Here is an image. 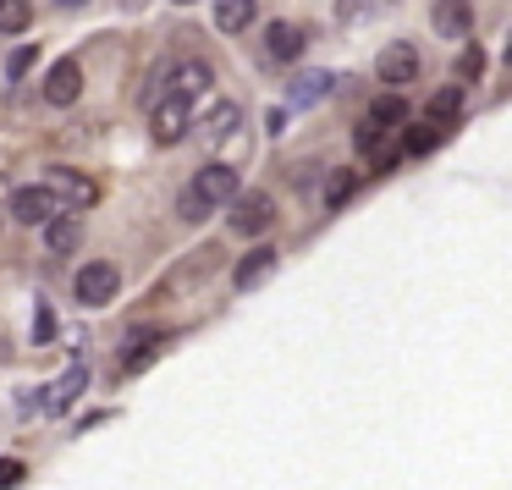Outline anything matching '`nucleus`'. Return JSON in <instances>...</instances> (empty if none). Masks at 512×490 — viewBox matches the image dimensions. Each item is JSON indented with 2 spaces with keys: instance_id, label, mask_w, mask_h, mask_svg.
I'll list each match as a JSON object with an SVG mask.
<instances>
[{
  "instance_id": "1",
  "label": "nucleus",
  "mask_w": 512,
  "mask_h": 490,
  "mask_svg": "<svg viewBox=\"0 0 512 490\" xmlns=\"http://www.w3.org/2000/svg\"><path fill=\"white\" fill-rule=\"evenodd\" d=\"M72 292H78L83 309H105V303L122 292V270H116L111 259H89V265L78 270V281H72Z\"/></svg>"
},
{
  "instance_id": "2",
  "label": "nucleus",
  "mask_w": 512,
  "mask_h": 490,
  "mask_svg": "<svg viewBox=\"0 0 512 490\" xmlns=\"http://www.w3.org/2000/svg\"><path fill=\"white\" fill-rule=\"evenodd\" d=\"M188 127H193V111H188V100H177V94H160L155 100V111H149V133H155V144H182L188 138Z\"/></svg>"
},
{
  "instance_id": "3",
  "label": "nucleus",
  "mask_w": 512,
  "mask_h": 490,
  "mask_svg": "<svg viewBox=\"0 0 512 490\" xmlns=\"http://www.w3.org/2000/svg\"><path fill=\"white\" fill-rule=\"evenodd\" d=\"M45 188L56 193L67 210H94V204H100V188H94L83 171H72V166H50V182H45Z\"/></svg>"
},
{
  "instance_id": "4",
  "label": "nucleus",
  "mask_w": 512,
  "mask_h": 490,
  "mask_svg": "<svg viewBox=\"0 0 512 490\" xmlns=\"http://www.w3.org/2000/svg\"><path fill=\"white\" fill-rule=\"evenodd\" d=\"M270 221H276L270 193H232V232L237 237H259Z\"/></svg>"
},
{
  "instance_id": "5",
  "label": "nucleus",
  "mask_w": 512,
  "mask_h": 490,
  "mask_svg": "<svg viewBox=\"0 0 512 490\" xmlns=\"http://www.w3.org/2000/svg\"><path fill=\"white\" fill-rule=\"evenodd\" d=\"M83 391H89V364H83V358H72L67 375L50 380V391H45V402H39V408L56 413V419H61V413H72V402H78Z\"/></svg>"
},
{
  "instance_id": "6",
  "label": "nucleus",
  "mask_w": 512,
  "mask_h": 490,
  "mask_svg": "<svg viewBox=\"0 0 512 490\" xmlns=\"http://www.w3.org/2000/svg\"><path fill=\"white\" fill-rule=\"evenodd\" d=\"M375 72H380V83L402 89V83H413V78H419V50H413V45H402V39H397V45H386V50L375 56Z\"/></svg>"
},
{
  "instance_id": "7",
  "label": "nucleus",
  "mask_w": 512,
  "mask_h": 490,
  "mask_svg": "<svg viewBox=\"0 0 512 490\" xmlns=\"http://www.w3.org/2000/svg\"><path fill=\"white\" fill-rule=\"evenodd\" d=\"M188 188H193V193H199V199L215 210V204H226V199L237 193V166H221V160H215V166H204L199 177L188 182Z\"/></svg>"
},
{
  "instance_id": "8",
  "label": "nucleus",
  "mask_w": 512,
  "mask_h": 490,
  "mask_svg": "<svg viewBox=\"0 0 512 490\" xmlns=\"http://www.w3.org/2000/svg\"><path fill=\"white\" fill-rule=\"evenodd\" d=\"M56 210H61V199H56L50 188H17V193H12V215H17L23 226H45Z\"/></svg>"
},
{
  "instance_id": "9",
  "label": "nucleus",
  "mask_w": 512,
  "mask_h": 490,
  "mask_svg": "<svg viewBox=\"0 0 512 490\" xmlns=\"http://www.w3.org/2000/svg\"><path fill=\"white\" fill-rule=\"evenodd\" d=\"M78 94H83V67H78L72 56H67V61H56V67H50V78H45V100L67 111V105L78 100Z\"/></svg>"
},
{
  "instance_id": "10",
  "label": "nucleus",
  "mask_w": 512,
  "mask_h": 490,
  "mask_svg": "<svg viewBox=\"0 0 512 490\" xmlns=\"http://www.w3.org/2000/svg\"><path fill=\"white\" fill-rule=\"evenodd\" d=\"M276 259H281V248H270V243H259V248H248L243 259H237V270H232V281L237 287H259V281L270 276V270H276Z\"/></svg>"
},
{
  "instance_id": "11",
  "label": "nucleus",
  "mask_w": 512,
  "mask_h": 490,
  "mask_svg": "<svg viewBox=\"0 0 512 490\" xmlns=\"http://www.w3.org/2000/svg\"><path fill=\"white\" fill-rule=\"evenodd\" d=\"M215 83V72H210V61H182L177 72H171V83H166V94H177V100H199L204 89Z\"/></svg>"
},
{
  "instance_id": "12",
  "label": "nucleus",
  "mask_w": 512,
  "mask_h": 490,
  "mask_svg": "<svg viewBox=\"0 0 512 490\" xmlns=\"http://www.w3.org/2000/svg\"><path fill=\"white\" fill-rule=\"evenodd\" d=\"M331 89H336L331 72H298V78H292V89H287V105H292V111H309V105H320Z\"/></svg>"
},
{
  "instance_id": "13",
  "label": "nucleus",
  "mask_w": 512,
  "mask_h": 490,
  "mask_svg": "<svg viewBox=\"0 0 512 490\" xmlns=\"http://www.w3.org/2000/svg\"><path fill=\"white\" fill-rule=\"evenodd\" d=\"M468 28H474V6H468V0H435V34L468 39Z\"/></svg>"
},
{
  "instance_id": "14",
  "label": "nucleus",
  "mask_w": 512,
  "mask_h": 490,
  "mask_svg": "<svg viewBox=\"0 0 512 490\" xmlns=\"http://www.w3.org/2000/svg\"><path fill=\"white\" fill-rule=\"evenodd\" d=\"M303 45H309V34H303V28H292V23H270V28H265L270 61H298Z\"/></svg>"
},
{
  "instance_id": "15",
  "label": "nucleus",
  "mask_w": 512,
  "mask_h": 490,
  "mask_svg": "<svg viewBox=\"0 0 512 490\" xmlns=\"http://www.w3.org/2000/svg\"><path fill=\"white\" fill-rule=\"evenodd\" d=\"M83 243V221H78V215H50V221H45V248H50V254H72V248H78Z\"/></svg>"
},
{
  "instance_id": "16",
  "label": "nucleus",
  "mask_w": 512,
  "mask_h": 490,
  "mask_svg": "<svg viewBox=\"0 0 512 490\" xmlns=\"http://www.w3.org/2000/svg\"><path fill=\"white\" fill-rule=\"evenodd\" d=\"M160 347H166V331H138L133 347H122V369L127 375H138V369H149L160 358Z\"/></svg>"
},
{
  "instance_id": "17",
  "label": "nucleus",
  "mask_w": 512,
  "mask_h": 490,
  "mask_svg": "<svg viewBox=\"0 0 512 490\" xmlns=\"http://www.w3.org/2000/svg\"><path fill=\"white\" fill-rule=\"evenodd\" d=\"M254 17H259V0H215V28L221 34H248Z\"/></svg>"
},
{
  "instance_id": "18",
  "label": "nucleus",
  "mask_w": 512,
  "mask_h": 490,
  "mask_svg": "<svg viewBox=\"0 0 512 490\" xmlns=\"http://www.w3.org/2000/svg\"><path fill=\"white\" fill-rule=\"evenodd\" d=\"M408 100H402V94H380V100L375 105H369V116H364V122H375L380 127V133H397V127H408Z\"/></svg>"
},
{
  "instance_id": "19",
  "label": "nucleus",
  "mask_w": 512,
  "mask_h": 490,
  "mask_svg": "<svg viewBox=\"0 0 512 490\" xmlns=\"http://www.w3.org/2000/svg\"><path fill=\"white\" fill-rule=\"evenodd\" d=\"M441 138H446V127H408V138H402V160H424L430 149H441Z\"/></svg>"
},
{
  "instance_id": "20",
  "label": "nucleus",
  "mask_w": 512,
  "mask_h": 490,
  "mask_svg": "<svg viewBox=\"0 0 512 490\" xmlns=\"http://www.w3.org/2000/svg\"><path fill=\"white\" fill-rule=\"evenodd\" d=\"M210 270H215V248H204V254H193L182 270H171V276L160 281V292H177V287H188L193 276H210Z\"/></svg>"
},
{
  "instance_id": "21",
  "label": "nucleus",
  "mask_w": 512,
  "mask_h": 490,
  "mask_svg": "<svg viewBox=\"0 0 512 490\" xmlns=\"http://www.w3.org/2000/svg\"><path fill=\"white\" fill-rule=\"evenodd\" d=\"M457 116H463V94H457V89H441V94L430 100V116H424V122H435V127H452Z\"/></svg>"
},
{
  "instance_id": "22",
  "label": "nucleus",
  "mask_w": 512,
  "mask_h": 490,
  "mask_svg": "<svg viewBox=\"0 0 512 490\" xmlns=\"http://www.w3.org/2000/svg\"><path fill=\"white\" fill-rule=\"evenodd\" d=\"M204 138H210V144H221V138H232L237 133V105H215L210 116H204Z\"/></svg>"
},
{
  "instance_id": "23",
  "label": "nucleus",
  "mask_w": 512,
  "mask_h": 490,
  "mask_svg": "<svg viewBox=\"0 0 512 490\" xmlns=\"http://www.w3.org/2000/svg\"><path fill=\"white\" fill-rule=\"evenodd\" d=\"M28 23H34L28 0H0V34H28Z\"/></svg>"
},
{
  "instance_id": "24",
  "label": "nucleus",
  "mask_w": 512,
  "mask_h": 490,
  "mask_svg": "<svg viewBox=\"0 0 512 490\" xmlns=\"http://www.w3.org/2000/svg\"><path fill=\"white\" fill-rule=\"evenodd\" d=\"M353 188H358V177H353V171H336V177L325 182V204H331V210H342V204L353 199Z\"/></svg>"
},
{
  "instance_id": "25",
  "label": "nucleus",
  "mask_w": 512,
  "mask_h": 490,
  "mask_svg": "<svg viewBox=\"0 0 512 490\" xmlns=\"http://www.w3.org/2000/svg\"><path fill=\"white\" fill-rule=\"evenodd\" d=\"M479 72H485V50H479L474 39H468V45L457 50V78H468V83H474Z\"/></svg>"
},
{
  "instance_id": "26",
  "label": "nucleus",
  "mask_w": 512,
  "mask_h": 490,
  "mask_svg": "<svg viewBox=\"0 0 512 490\" xmlns=\"http://www.w3.org/2000/svg\"><path fill=\"white\" fill-rule=\"evenodd\" d=\"M34 342H56V314H50V303H34Z\"/></svg>"
},
{
  "instance_id": "27",
  "label": "nucleus",
  "mask_w": 512,
  "mask_h": 490,
  "mask_svg": "<svg viewBox=\"0 0 512 490\" xmlns=\"http://www.w3.org/2000/svg\"><path fill=\"white\" fill-rule=\"evenodd\" d=\"M39 67V50L28 45V50H12V61H6V78H28V72Z\"/></svg>"
},
{
  "instance_id": "28",
  "label": "nucleus",
  "mask_w": 512,
  "mask_h": 490,
  "mask_svg": "<svg viewBox=\"0 0 512 490\" xmlns=\"http://www.w3.org/2000/svg\"><path fill=\"white\" fill-rule=\"evenodd\" d=\"M177 215H182V221H204V215H210V204H204L193 188H182V199H177Z\"/></svg>"
},
{
  "instance_id": "29",
  "label": "nucleus",
  "mask_w": 512,
  "mask_h": 490,
  "mask_svg": "<svg viewBox=\"0 0 512 490\" xmlns=\"http://www.w3.org/2000/svg\"><path fill=\"white\" fill-rule=\"evenodd\" d=\"M380 138H386V133H380L375 122H358V149H364V155H375V149H380Z\"/></svg>"
},
{
  "instance_id": "30",
  "label": "nucleus",
  "mask_w": 512,
  "mask_h": 490,
  "mask_svg": "<svg viewBox=\"0 0 512 490\" xmlns=\"http://www.w3.org/2000/svg\"><path fill=\"white\" fill-rule=\"evenodd\" d=\"M23 474H28V468L17 463V457H0V490H12V485H17V479H23Z\"/></svg>"
},
{
  "instance_id": "31",
  "label": "nucleus",
  "mask_w": 512,
  "mask_h": 490,
  "mask_svg": "<svg viewBox=\"0 0 512 490\" xmlns=\"http://www.w3.org/2000/svg\"><path fill=\"white\" fill-rule=\"evenodd\" d=\"M364 12H369V0H336V17H342V23H358Z\"/></svg>"
},
{
  "instance_id": "32",
  "label": "nucleus",
  "mask_w": 512,
  "mask_h": 490,
  "mask_svg": "<svg viewBox=\"0 0 512 490\" xmlns=\"http://www.w3.org/2000/svg\"><path fill=\"white\" fill-rule=\"evenodd\" d=\"M39 402H45V391H28V386L17 391V408H23V413H28V408H39Z\"/></svg>"
},
{
  "instance_id": "33",
  "label": "nucleus",
  "mask_w": 512,
  "mask_h": 490,
  "mask_svg": "<svg viewBox=\"0 0 512 490\" xmlns=\"http://www.w3.org/2000/svg\"><path fill=\"white\" fill-rule=\"evenodd\" d=\"M61 6H89V0H61Z\"/></svg>"
},
{
  "instance_id": "34",
  "label": "nucleus",
  "mask_w": 512,
  "mask_h": 490,
  "mask_svg": "<svg viewBox=\"0 0 512 490\" xmlns=\"http://www.w3.org/2000/svg\"><path fill=\"white\" fill-rule=\"evenodd\" d=\"M127 6H144V0H127Z\"/></svg>"
},
{
  "instance_id": "35",
  "label": "nucleus",
  "mask_w": 512,
  "mask_h": 490,
  "mask_svg": "<svg viewBox=\"0 0 512 490\" xmlns=\"http://www.w3.org/2000/svg\"><path fill=\"white\" fill-rule=\"evenodd\" d=\"M177 6H193V0H177Z\"/></svg>"
}]
</instances>
